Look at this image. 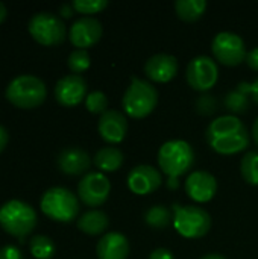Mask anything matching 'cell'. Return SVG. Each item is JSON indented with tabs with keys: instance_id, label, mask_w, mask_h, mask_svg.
Instances as JSON below:
<instances>
[{
	"instance_id": "1",
	"label": "cell",
	"mask_w": 258,
	"mask_h": 259,
	"mask_svg": "<svg viewBox=\"0 0 258 259\" xmlns=\"http://www.w3.org/2000/svg\"><path fill=\"white\" fill-rule=\"evenodd\" d=\"M207 141L220 155H236L249 144V134L243 121L236 115H220L207 129Z\"/></svg>"
},
{
	"instance_id": "2",
	"label": "cell",
	"mask_w": 258,
	"mask_h": 259,
	"mask_svg": "<svg viewBox=\"0 0 258 259\" xmlns=\"http://www.w3.org/2000/svg\"><path fill=\"white\" fill-rule=\"evenodd\" d=\"M195 164V150L184 140L166 141L158 150V165L169 178L167 187L176 190L179 187L178 178L192 170Z\"/></svg>"
},
{
	"instance_id": "3",
	"label": "cell",
	"mask_w": 258,
	"mask_h": 259,
	"mask_svg": "<svg viewBox=\"0 0 258 259\" xmlns=\"http://www.w3.org/2000/svg\"><path fill=\"white\" fill-rule=\"evenodd\" d=\"M35 209L21 200H9L0 206V226L11 237L24 241L36 226Z\"/></svg>"
},
{
	"instance_id": "4",
	"label": "cell",
	"mask_w": 258,
	"mask_h": 259,
	"mask_svg": "<svg viewBox=\"0 0 258 259\" xmlns=\"http://www.w3.org/2000/svg\"><path fill=\"white\" fill-rule=\"evenodd\" d=\"M122 105L129 117L144 118L152 114L158 105V90L149 80L134 76L123 94Z\"/></svg>"
},
{
	"instance_id": "5",
	"label": "cell",
	"mask_w": 258,
	"mask_h": 259,
	"mask_svg": "<svg viewBox=\"0 0 258 259\" xmlns=\"http://www.w3.org/2000/svg\"><path fill=\"white\" fill-rule=\"evenodd\" d=\"M5 96L12 105L21 109H32L46 100L47 90L40 77L32 74H21L9 82Z\"/></svg>"
},
{
	"instance_id": "6",
	"label": "cell",
	"mask_w": 258,
	"mask_h": 259,
	"mask_svg": "<svg viewBox=\"0 0 258 259\" xmlns=\"http://www.w3.org/2000/svg\"><path fill=\"white\" fill-rule=\"evenodd\" d=\"M41 211L53 222L70 223L79 214V200L67 188L53 187L49 188L40 202Z\"/></svg>"
},
{
	"instance_id": "7",
	"label": "cell",
	"mask_w": 258,
	"mask_h": 259,
	"mask_svg": "<svg viewBox=\"0 0 258 259\" xmlns=\"http://www.w3.org/2000/svg\"><path fill=\"white\" fill-rule=\"evenodd\" d=\"M173 228L184 238H202L211 228V215L201 206L173 205Z\"/></svg>"
},
{
	"instance_id": "8",
	"label": "cell",
	"mask_w": 258,
	"mask_h": 259,
	"mask_svg": "<svg viewBox=\"0 0 258 259\" xmlns=\"http://www.w3.org/2000/svg\"><path fill=\"white\" fill-rule=\"evenodd\" d=\"M32 38L43 46H56L65 39L67 29L64 21L53 12L43 11L35 14L27 24Z\"/></svg>"
},
{
	"instance_id": "9",
	"label": "cell",
	"mask_w": 258,
	"mask_h": 259,
	"mask_svg": "<svg viewBox=\"0 0 258 259\" xmlns=\"http://www.w3.org/2000/svg\"><path fill=\"white\" fill-rule=\"evenodd\" d=\"M211 50L216 59L227 67L242 64L248 55L245 41L234 32H219L211 42Z\"/></svg>"
},
{
	"instance_id": "10",
	"label": "cell",
	"mask_w": 258,
	"mask_h": 259,
	"mask_svg": "<svg viewBox=\"0 0 258 259\" xmlns=\"http://www.w3.org/2000/svg\"><path fill=\"white\" fill-rule=\"evenodd\" d=\"M186 76L193 90L205 93L216 85L219 79V67L213 58L201 55L189 62Z\"/></svg>"
},
{
	"instance_id": "11",
	"label": "cell",
	"mask_w": 258,
	"mask_h": 259,
	"mask_svg": "<svg viewBox=\"0 0 258 259\" xmlns=\"http://www.w3.org/2000/svg\"><path fill=\"white\" fill-rule=\"evenodd\" d=\"M109 193H111V182L103 173L99 171L87 173L78 185V196L81 202L91 208L103 205Z\"/></svg>"
},
{
	"instance_id": "12",
	"label": "cell",
	"mask_w": 258,
	"mask_h": 259,
	"mask_svg": "<svg viewBox=\"0 0 258 259\" xmlns=\"http://www.w3.org/2000/svg\"><path fill=\"white\" fill-rule=\"evenodd\" d=\"M87 80L81 74H67L55 87V99L62 106H76L87 99Z\"/></svg>"
},
{
	"instance_id": "13",
	"label": "cell",
	"mask_w": 258,
	"mask_h": 259,
	"mask_svg": "<svg viewBox=\"0 0 258 259\" xmlns=\"http://www.w3.org/2000/svg\"><path fill=\"white\" fill-rule=\"evenodd\" d=\"M161 184V173L152 165H137L128 175V187L134 194L138 196H146L157 191Z\"/></svg>"
},
{
	"instance_id": "14",
	"label": "cell",
	"mask_w": 258,
	"mask_h": 259,
	"mask_svg": "<svg viewBox=\"0 0 258 259\" xmlns=\"http://www.w3.org/2000/svg\"><path fill=\"white\" fill-rule=\"evenodd\" d=\"M102 24L97 18L82 17L76 20L68 32V38L71 44L78 49H85L94 46L102 38Z\"/></svg>"
},
{
	"instance_id": "15",
	"label": "cell",
	"mask_w": 258,
	"mask_h": 259,
	"mask_svg": "<svg viewBox=\"0 0 258 259\" xmlns=\"http://www.w3.org/2000/svg\"><path fill=\"white\" fill-rule=\"evenodd\" d=\"M184 187H186V193L192 200L198 203H205L214 197L217 191V181L211 173L204 170H196L189 175Z\"/></svg>"
},
{
	"instance_id": "16",
	"label": "cell",
	"mask_w": 258,
	"mask_h": 259,
	"mask_svg": "<svg viewBox=\"0 0 258 259\" xmlns=\"http://www.w3.org/2000/svg\"><path fill=\"white\" fill-rule=\"evenodd\" d=\"M97 129L103 141H106L108 144H119L123 141L128 132L126 115L117 109H108L105 114L100 115Z\"/></svg>"
},
{
	"instance_id": "17",
	"label": "cell",
	"mask_w": 258,
	"mask_h": 259,
	"mask_svg": "<svg viewBox=\"0 0 258 259\" xmlns=\"http://www.w3.org/2000/svg\"><path fill=\"white\" fill-rule=\"evenodd\" d=\"M146 76L158 83H166L172 80L178 73V61L175 56L167 53H157L151 56L144 64Z\"/></svg>"
},
{
	"instance_id": "18",
	"label": "cell",
	"mask_w": 258,
	"mask_h": 259,
	"mask_svg": "<svg viewBox=\"0 0 258 259\" xmlns=\"http://www.w3.org/2000/svg\"><path fill=\"white\" fill-rule=\"evenodd\" d=\"M56 164L64 175L79 176L90 170L91 158L85 150L79 147H67L58 155Z\"/></svg>"
},
{
	"instance_id": "19",
	"label": "cell",
	"mask_w": 258,
	"mask_h": 259,
	"mask_svg": "<svg viewBox=\"0 0 258 259\" xmlns=\"http://www.w3.org/2000/svg\"><path fill=\"white\" fill-rule=\"evenodd\" d=\"M96 253L99 259H126L129 255L128 238L119 232H108L99 240Z\"/></svg>"
},
{
	"instance_id": "20",
	"label": "cell",
	"mask_w": 258,
	"mask_h": 259,
	"mask_svg": "<svg viewBox=\"0 0 258 259\" xmlns=\"http://www.w3.org/2000/svg\"><path fill=\"white\" fill-rule=\"evenodd\" d=\"M78 229L87 235H100L103 234L108 226H109V219L103 211L99 209H91L82 214L78 219Z\"/></svg>"
},
{
	"instance_id": "21",
	"label": "cell",
	"mask_w": 258,
	"mask_h": 259,
	"mask_svg": "<svg viewBox=\"0 0 258 259\" xmlns=\"http://www.w3.org/2000/svg\"><path fill=\"white\" fill-rule=\"evenodd\" d=\"M93 162L99 170H102L105 173H113V171H117L123 165L125 155L120 149H117L114 146H106V147H102L97 150Z\"/></svg>"
},
{
	"instance_id": "22",
	"label": "cell",
	"mask_w": 258,
	"mask_h": 259,
	"mask_svg": "<svg viewBox=\"0 0 258 259\" xmlns=\"http://www.w3.org/2000/svg\"><path fill=\"white\" fill-rule=\"evenodd\" d=\"M207 9L205 0H178L175 2V11L178 17L187 23L199 20Z\"/></svg>"
},
{
	"instance_id": "23",
	"label": "cell",
	"mask_w": 258,
	"mask_h": 259,
	"mask_svg": "<svg viewBox=\"0 0 258 259\" xmlns=\"http://www.w3.org/2000/svg\"><path fill=\"white\" fill-rule=\"evenodd\" d=\"M173 220V211L164 205H155L149 208L144 214V222L154 229H164Z\"/></svg>"
},
{
	"instance_id": "24",
	"label": "cell",
	"mask_w": 258,
	"mask_h": 259,
	"mask_svg": "<svg viewBox=\"0 0 258 259\" xmlns=\"http://www.w3.org/2000/svg\"><path fill=\"white\" fill-rule=\"evenodd\" d=\"M29 250L36 259H52L55 255V243L46 235H33L29 241Z\"/></svg>"
},
{
	"instance_id": "25",
	"label": "cell",
	"mask_w": 258,
	"mask_h": 259,
	"mask_svg": "<svg viewBox=\"0 0 258 259\" xmlns=\"http://www.w3.org/2000/svg\"><path fill=\"white\" fill-rule=\"evenodd\" d=\"M224 105L227 108L228 112H231V115L234 114H245L248 112L249 109V97L248 94H245L243 91L240 90H234V91H230L225 99H224Z\"/></svg>"
},
{
	"instance_id": "26",
	"label": "cell",
	"mask_w": 258,
	"mask_h": 259,
	"mask_svg": "<svg viewBox=\"0 0 258 259\" xmlns=\"http://www.w3.org/2000/svg\"><path fill=\"white\" fill-rule=\"evenodd\" d=\"M240 173L242 178L249 185H258V153L248 152L240 162Z\"/></svg>"
},
{
	"instance_id": "27",
	"label": "cell",
	"mask_w": 258,
	"mask_h": 259,
	"mask_svg": "<svg viewBox=\"0 0 258 259\" xmlns=\"http://www.w3.org/2000/svg\"><path fill=\"white\" fill-rule=\"evenodd\" d=\"M90 64H91V58L85 49H75L68 55V59H67V65L73 74L84 73L85 70H88Z\"/></svg>"
},
{
	"instance_id": "28",
	"label": "cell",
	"mask_w": 258,
	"mask_h": 259,
	"mask_svg": "<svg viewBox=\"0 0 258 259\" xmlns=\"http://www.w3.org/2000/svg\"><path fill=\"white\" fill-rule=\"evenodd\" d=\"M85 106L91 114H105L108 111V97L102 91H93L85 99Z\"/></svg>"
},
{
	"instance_id": "29",
	"label": "cell",
	"mask_w": 258,
	"mask_h": 259,
	"mask_svg": "<svg viewBox=\"0 0 258 259\" xmlns=\"http://www.w3.org/2000/svg\"><path fill=\"white\" fill-rule=\"evenodd\" d=\"M71 5L76 12L93 15V14L102 12L108 6V2L106 0H75Z\"/></svg>"
},
{
	"instance_id": "30",
	"label": "cell",
	"mask_w": 258,
	"mask_h": 259,
	"mask_svg": "<svg viewBox=\"0 0 258 259\" xmlns=\"http://www.w3.org/2000/svg\"><path fill=\"white\" fill-rule=\"evenodd\" d=\"M217 109V100L211 94H202L196 100V111L202 115H211Z\"/></svg>"
},
{
	"instance_id": "31",
	"label": "cell",
	"mask_w": 258,
	"mask_h": 259,
	"mask_svg": "<svg viewBox=\"0 0 258 259\" xmlns=\"http://www.w3.org/2000/svg\"><path fill=\"white\" fill-rule=\"evenodd\" d=\"M237 90L243 91L245 94H251L252 99L258 103V77L254 82H251V83L249 82H240L237 85Z\"/></svg>"
},
{
	"instance_id": "32",
	"label": "cell",
	"mask_w": 258,
	"mask_h": 259,
	"mask_svg": "<svg viewBox=\"0 0 258 259\" xmlns=\"http://www.w3.org/2000/svg\"><path fill=\"white\" fill-rule=\"evenodd\" d=\"M0 259H23V253L15 246H3L0 249Z\"/></svg>"
},
{
	"instance_id": "33",
	"label": "cell",
	"mask_w": 258,
	"mask_h": 259,
	"mask_svg": "<svg viewBox=\"0 0 258 259\" xmlns=\"http://www.w3.org/2000/svg\"><path fill=\"white\" fill-rule=\"evenodd\" d=\"M245 61H246V64H248L252 70L258 71V47H255V49H252V50L248 52Z\"/></svg>"
},
{
	"instance_id": "34",
	"label": "cell",
	"mask_w": 258,
	"mask_h": 259,
	"mask_svg": "<svg viewBox=\"0 0 258 259\" xmlns=\"http://www.w3.org/2000/svg\"><path fill=\"white\" fill-rule=\"evenodd\" d=\"M149 259H175L173 258V253L164 247H160V249H155L151 255Z\"/></svg>"
},
{
	"instance_id": "35",
	"label": "cell",
	"mask_w": 258,
	"mask_h": 259,
	"mask_svg": "<svg viewBox=\"0 0 258 259\" xmlns=\"http://www.w3.org/2000/svg\"><path fill=\"white\" fill-rule=\"evenodd\" d=\"M8 141H9V134H8V131L3 127V126H0V153L5 150V147L8 146Z\"/></svg>"
},
{
	"instance_id": "36",
	"label": "cell",
	"mask_w": 258,
	"mask_h": 259,
	"mask_svg": "<svg viewBox=\"0 0 258 259\" xmlns=\"http://www.w3.org/2000/svg\"><path fill=\"white\" fill-rule=\"evenodd\" d=\"M73 11H75V8H73V5L70 3H64V5H61V8H59V12H61V15L62 17H65V18H70L71 15H73Z\"/></svg>"
},
{
	"instance_id": "37",
	"label": "cell",
	"mask_w": 258,
	"mask_h": 259,
	"mask_svg": "<svg viewBox=\"0 0 258 259\" xmlns=\"http://www.w3.org/2000/svg\"><path fill=\"white\" fill-rule=\"evenodd\" d=\"M6 17H8V9H6L5 3L0 2V24L6 20Z\"/></svg>"
},
{
	"instance_id": "38",
	"label": "cell",
	"mask_w": 258,
	"mask_h": 259,
	"mask_svg": "<svg viewBox=\"0 0 258 259\" xmlns=\"http://www.w3.org/2000/svg\"><path fill=\"white\" fill-rule=\"evenodd\" d=\"M201 259H227L224 255L220 253H208V255H204Z\"/></svg>"
},
{
	"instance_id": "39",
	"label": "cell",
	"mask_w": 258,
	"mask_h": 259,
	"mask_svg": "<svg viewBox=\"0 0 258 259\" xmlns=\"http://www.w3.org/2000/svg\"><path fill=\"white\" fill-rule=\"evenodd\" d=\"M252 137H254V141L258 146V118L254 121V126H252Z\"/></svg>"
}]
</instances>
